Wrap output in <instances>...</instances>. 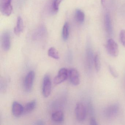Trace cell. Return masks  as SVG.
Returning a JSON list of instances; mask_svg holds the SVG:
<instances>
[{
	"label": "cell",
	"mask_w": 125,
	"mask_h": 125,
	"mask_svg": "<svg viewBox=\"0 0 125 125\" xmlns=\"http://www.w3.org/2000/svg\"><path fill=\"white\" fill-rule=\"evenodd\" d=\"M63 0H52V11L56 13L58 11L59 6Z\"/></svg>",
	"instance_id": "cell-21"
},
{
	"label": "cell",
	"mask_w": 125,
	"mask_h": 125,
	"mask_svg": "<svg viewBox=\"0 0 125 125\" xmlns=\"http://www.w3.org/2000/svg\"><path fill=\"white\" fill-rule=\"evenodd\" d=\"M75 18L78 23L82 24L84 21V13L82 10L77 9L75 11Z\"/></svg>",
	"instance_id": "cell-16"
},
{
	"label": "cell",
	"mask_w": 125,
	"mask_h": 125,
	"mask_svg": "<svg viewBox=\"0 0 125 125\" xmlns=\"http://www.w3.org/2000/svg\"><path fill=\"white\" fill-rule=\"evenodd\" d=\"M13 10L11 0H0V10L3 15L9 16Z\"/></svg>",
	"instance_id": "cell-1"
},
{
	"label": "cell",
	"mask_w": 125,
	"mask_h": 125,
	"mask_svg": "<svg viewBox=\"0 0 125 125\" xmlns=\"http://www.w3.org/2000/svg\"><path fill=\"white\" fill-rule=\"evenodd\" d=\"M120 39L121 43L125 47V30H122L120 32Z\"/></svg>",
	"instance_id": "cell-23"
},
{
	"label": "cell",
	"mask_w": 125,
	"mask_h": 125,
	"mask_svg": "<svg viewBox=\"0 0 125 125\" xmlns=\"http://www.w3.org/2000/svg\"><path fill=\"white\" fill-rule=\"evenodd\" d=\"M46 33V31L43 26H41L34 32V37L36 38H41L44 36Z\"/></svg>",
	"instance_id": "cell-17"
},
{
	"label": "cell",
	"mask_w": 125,
	"mask_h": 125,
	"mask_svg": "<svg viewBox=\"0 0 125 125\" xmlns=\"http://www.w3.org/2000/svg\"><path fill=\"white\" fill-rule=\"evenodd\" d=\"M64 119V114L61 111H57L52 113V119L53 122L61 123L63 122Z\"/></svg>",
	"instance_id": "cell-12"
},
{
	"label": "cell",
	"mask_w": 125,
	"mask_h": 125,
	"mask_svg": "<svg viewBox=\"0 0 125 125\" xmlns=\"http://www.w3.org/2000/svg\"><path fill=\"white\" fill-rule=\"evenodd\" d=\"M109 70L111 75L114 78H117L118 77V74L117 71L113 66H109Z\"/></svg>",
	"instance_id": "cell-22"
},
{
	"label": "cell",
	"mask_w": 125,
	"mask_h": 125,
	"mask_svg": "<svg viewBox=\"0 0 125 125\" xmlns=\"http://www.w3.org/2000/svg\"><path fill=\"white\" fill-rule=\"evenodd\" d=\"M105 2H106V0H101V3L103 5H104L105 3Z\"/></svg>",
	"instance_id": "cell-27"
},
{
	"label": "cell",
	"mask_w": 125,
	"mask_h": 125,
	"mask_svg": "<svg viewBox=\"0 0 125 125\" xmlns=\"http://www.w3.org/2000/svg\"><path fill=\"white\" fill-rule=\"evenodd\" d=\"M2 48L5 52L8 51L11 47L10 35L9 32L6 31L2 34L1 38Z\"/></svg>",
	"instance_id": "cell-8"
},
{
	"label": "cell",
	"mask_w": 125,
	"mask_h": 125,
	"mask_svg": "<svg viewBox=\"0 0 125 125\" xmlns=\"http://www.w3.org/2000/svg\"><path fill=\"white\" fill-rule=\"evenodd\" d=\"M52 91V82L49 75H46L43 79L42 92L43 95L45 98L48 97Z\"/></svg>",
	"instance_id": "cell-2"
},
{
	"label": "cell",
	"mask_w": 125,
	"mask_h": 125,
	"mask_svg": "<svg viewBox=\"0 0 125 125\" xmlns=\"http://www.w3.org/2000/svg\"><path fill=\"white\" fill-rule=\"evenodd\" d=\"M104 26L107 33L112 34V22L109 13H106L104 16Z\"/></svg>",
	"instance_id": "cell-13"
},
{
	"label": "cell",
	"mask_w": 125,
	"mask_h": 125,
	"mask_svg": "<svg viewBox=\"0 0 125 125\" xmlns=\"http://www.w3.org/2000/svg\"><path fill=\"white\" fill-rule=\"evenodd\" d=\"M44 123L42 121V120H38V121H36L34 124L35 125H43L44 124Z\"/></svg>",
	"instance_id": "cell-26"
},
{
	"label": "cell",
	"mask_w": 125,
	"mask_h": 125,
	"mask_svg": "<svg viewBox=\"0 0 125 125\" xmlns=\"http://www.w3.org/2000/svg\"><path fill=\"white\" fill-rule=\"evenodd\" d=\"M48 55L50 57L56 60H58L60 58L58 52L54 47H52L49 49L48 51Z\"/></svg>",
	"instance_id": "cell-19"
},
{
	"label": "cell",
	"mask_w": 125,
	"mask_h": 125,
	"mask_svg": "<svg viewBox=\"0 0 125 125\" xmlns=\"http://www.w3.org/2000/svg\"><path fill=\"white\" fill-rule=\"evenodd\" d=\"M12 112L14 117H20L24 113V107L19 102L14 101L12 104Z\"/></svg>",
	"instance_id": "cell-11"
},
{
	"label": "cell",
	"mask_w": 125,
	"mask_h": 125,
	"mask_svg": "<svg viewBox=\"0 0 125 125\" xmlns=\"http://www.w3.org/2000/svg\"><path fill=\"white\" fill-rule=\"evenodd\" d=\"M120 107L117 104H113L108 106L104 111V116L109 119L113 118L118 114Z\"/></svg>",
	"instance_id": "cell-3"
},
{
	"label": "cell",
	"mask_w": 125,
	"mask_h": 125,
	"mask_svg": "<svg viewBox=\"0 0 125 125\" xmlns=\"http://www.w3.org/2000/svg\"><path fill=\"white\" fill-rule=\"evenodd\" d=\"M23 28V22L22 19L19 16L17 18L16 25L14 28V32L18 35L22 32Z\"/></svg>",
	"instance_id": "cell-15"
},
{
	"label": "cell",
	"mask_w": 125,
	"mask_h": 125,
	"mask_svg": "<svg viewBox=\"0 0 125 125\" xmlns=\"http://www.w3.org/2000/svg\"><path fill=\"white\" fill-rule=\"evenodd\" d=\"M86 61L87 65L89 69H91L94 61V57L93 51L90 44L87 46L86 52Z\"/></svg>",
	"instance_id": "cell-10"
},
{
	"label": "cell",
	"mask_w": 125,
	"mask_h": 125,
	"mask_svg": "<svg viewBox=\"0 0 125 125\" xmlns=\"http://www.w3.org/2000/svg\"><path fill=\"white\" fill-rule=\"evenodd\" d=\"M69 76V72L66 69H61L57 76L54 79V83L55 84H59L65 81Z\"/></svg>",
	"instance_id": "cell-7"
},
{
	"label": "cell",
	"mask_w": 125,
	"mask_h": 125,
	"mask_svg": "<svg viewBox=\"0 0 125 125\" xmlns=\"http://www.w3.org/2000/svg\"><path fill=\"white\" fill-rule=\"evenodd\" d=\"M35 73L33 71H31L28 73L25 79L24 88L27 92H30L32 88L35 79Z\"/></svg>",
	"instance_id": "cell-6"
},
{
	"label": "cell",
	"mask_w": 125,
	"mask_h": 125,
	"mask_svg": "<svg viewBox=\"0 0 125 125\" xmlns=\"http://www.w3.org/2000/svg\"><path fill=\"white\" fill-rule=\"evenodd\" d=\"M106 49L110 55L114 57H117L119 53V49L117 44L113 39H110L107 41Z\"/></svg>",
	"instance_id": "cell-5"
},
{
	"label": "cell",
	"mask_w": 125,
	"mask_h": 125,
	"mask_svg": "<svg viewBox=\"0 0 125 125\" xmlns=\"http://www.w3.org/2000/svg\"><path fill=\"white\" fill-rule=\"evenodd\" d=\"M88 110L90 114L91 115V117H93L94 115V109L93 107L92 102H90L88 104Z\"/></svg>",
	"instance_id": "cell-24"
},
{
	"label": "cell",
	"mask_w": 125,
	"mask_h": 125,
	"mask_svg": "<svg viewBox=\"0 0 125 125\" xmlns=\"http://www.w3.org/2000/svg\"><path fill=\"white\" fill-rule=\"evenodd\" d=\"M69 76L71 83L74 85H77L80 83V78L78 71L74 68L70 69L69 71Z\"/></svg>",
	"instance_id": "cell-9"
},
{
	"label": "cell",
	"mask_w": 125,
	"mask_h": 125,
	"mask_svg": "<svg viewBox=\"0 0 125 125\" xmlns=\"http://www.w3.org/2000/svg\"><path fill=\"white\" fill-rule=\"evenodd\" d=\"M94 63L96 71L97 72H99L101 70V63L100 57L98 54H96L94 57Z\"/></svg>",
	"instance_id": "cell-20"
},
{
	"label": "cell",
	"mask_w": 125,
	"mask_h": 125,
	"mask_svg": "<svg viewBox=\"0 0 125 125\" xmlns=\"http://www.w3.org/2000/svg\"><path fill=\"white\" fill-rule=\"evenodd\" d=\"M90 125H98L97 121L96 120L95 118L94 117H91L90 120Z\"/></svg>",
	"instance_id": "cell-25"
},
{
	"label": "cell",
	"mask_w": 125,
	"mask_h": 125,
	"mask_svg": "<svg viewBox=\"0 0 125 125\" xmlns=\"http://www.w3.org/2000/svg\"><path fill=\"white\" fill-rule=\"evenodd\" d=\"M75 115L78 121L82 122L85 120L87 110L84 105L81 103L77 104L75 107Z\"/></svg>",
	"instance_id": "cell-4"
},
{
	"label": "cell",
	"mask_w": 125,
	"mask_h": 125,
	"mask_svg": "<svg viewBox=\"0 0 125 125\" xmlns=\"http://www.w3.org/2000/svg\"><path fill=\"white\" fill-rule=\"evenodd\" d=\"M69 36V25L68 22L64 24L62 30V37L64 41H66Z\"/></svg>",
	"instance_id": "cell-18"
},
{
	"label": "cell",
	"mask_w": 125,
	"mask_h": 125,
	"mask_svg": "<svg viewBox=\"0 0 125 125\" xmlns=\"http://www.w3.org/2000/svg\"><path fill=\"white\" fill-rule=\"evenodd\" d=\"M36 105V101L35 100L29 102L24 107V113L27 114L30 113L34 110Z\"/></svg>",
	"instance_id": "cell-14"
}]
</instances>
